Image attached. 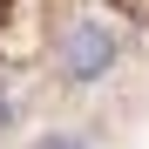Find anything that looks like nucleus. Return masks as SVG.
Returning <instances> with one entry per match:
<instances>
[{
    "instance_id": "obj_3",
    "label": "nucleus",
    "mask_w": 149,
    "mask_h": 149,
    "mask_svg": "<svg viewBox=\"0 0 149 149\" xmlns=\"http://www.w3.org/2000/svg\"><path fill=\"white\" fill-rule=\"evenodd\" d=\"M7 115H14V102H7V81H0V122H7Z\"/></svg>"
},
{
    "instance_id": "obj_1",
    "label": "nucleus",
    "mask_w": 149,
    "mask_h": 149,
    "mask_svg": "<svg viewBox=\"0 0 149 149\" xmlns=\"http://www.w3.org/2000/svg\"><path fill=\"white\" fill-rule=\"evenodd\" d=\"M115 61H122V41H115L109 20H68L54 34V68L68 81H102Z\"/></svg>"
},
{
    "instance_id": "obj_2",
    "label": "nucleus",
    "mask_w": 149,
    "mask_h": 149,
    "mask_svg": "<svg viewBox=\"0 0 149 149\" xmlns=\"http://www.w3.org/2000/svg\"><path fill=\"white\" fill-rule=\"evenodd\" d=\"M34 149H88V142H81V136H41Z\"/></svg>"
}]
</instances>
